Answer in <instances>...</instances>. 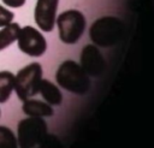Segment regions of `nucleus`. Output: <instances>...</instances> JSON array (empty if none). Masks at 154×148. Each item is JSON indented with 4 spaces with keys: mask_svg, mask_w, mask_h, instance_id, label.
<instances>
[{
    "mask_svg": "<svg viewBox=\"0 0 154 148\" xmlns=\"http://www.w3.org/2000/svg\"><path fill=\"white\" fill-rule=\"evenodd\" d=\"M55 78L60 87L76 94H83L89 88L87 72L73 60L61 63L57 70Z\"/></svg>",
    "mask_w": 154,
    "mask_h": 148,
    "instance_id": "f257e3e1",
    "label": "nucleus"
},
{
    "mask_svg": "<svg viewBox=\"0 0 154 148\" xmlns=\"http://www.w3.org/2000/svg\"><path fill=\"white\" fill-rule=\"evenodd\" d=\"M42 81V66L38 63H31L24 66L16 75L14 90L22 101H25L40 93Z\"/></svg>",
    "mask_w": 154,
    "mask_h": 148,
    "instance_id": "f03ea898",
    "label": "nucleus"
},
{
    "mask_svg": "<svg viewBox=\"0 0 154 148\" xmlns=\"http://www.w3.org/2000/svg\"><path fill=\"white\" fill-rule=\"evenodd\" d=\"M57 25L60 40L64 43L73 45L79 40L85 29V18L78 10H67L58 16Z\"/></svg>",
    "mask_w": 154,
    "mask_h": 148,
    "instance_id": "7ed1b4c3",
    "label": "nucleus"
},
{
    "mask_svg": "<svg viewBox=\"0 0 154 148\" xmlns=\"http://www.w3.org/2000/svg\"><path fill=\"white\" fill-rule=\"evenodd\" d=\"M47 125L40 117H30L18 124V144L20 148H34L46 136Z\"/></svg>",
    "mask_w": 154,
    "mask_h": 148,
    "instance_id": "20e7f679",
    "label": "nucleus"
},
{
    "mask_svg": "<svg viewBox=\"0 0 154 148\" xmlns=\"http://www.w3.org/2000/svg\"><path fill=\"white\" fill-rule=\"evenodd\" d=\"M17 43L18 48L23 53L35 58L45 54L47 49V42L45 36L37 29L30 25L20 28L17 37Z\"/></svg>",
    "mask_w": 154,
    "mask_h": 148,
    "instance_id": "39448f33",
    "label": "nucleus"
},
{
    "mask_svg": "<svg viewBox=\"0 0 154 148\" xmlns=\"http://www.w3.org/2000/svg\"><path fill=\"white\" fill-rule=\"evenodd\" d=\"M58 4L59 0H37L34 10V19L42 31L49 32L53 30L57 22Z\"/></svg>",
    "mask_w": 154,
    "mask_h": 148,
    "instance_id": "423d86ee",
    "label": "nucleus"
},
{
    "mask_svg": "<svg viewBox=\"0 0 154 148\" xmlns=\"http://www.w3.org/2000/svg\"><path fill=\"white\" fill-rule=\"evenodd\" d=\"M102 64V57L96 48H94L93 46L84 47L82 53V65L85 72L88 71L91 75H96L97 71H101Z\"/></svg>",
    "mask_w": 154,
    "mask_h": 148,
    "instance_id": "0eeeda50",
    "label": "nucleus"
},
{
    "mask_svg": "<svg viewBox=\"0 0 154 148\" xmlns=\"http://www.w3.org/2000/svg\"><path fill=\"white\" fill-rule=\"evenodd\" d=\"M23 112L29 116V117H51L53 116L54 111L51 107V105L40 101V100H35V99H28L24 101L23 106H22Z\"/></svg>",
    "mask_w": 154,
    "mask_h": 148,
    "instance_id": "6e6552de",
    "label": "nucleus"
},
{
    "mask_svg": "<svg viewBox=\"0 0 154 148\" xmlns=\"http://www.w3.org/2000/svg\"><path fill=\"white\" fill-rule=\"evenodd\" d=\"M40 94L42 97L49 103V105H60L63 100L61 91L58 89L57 85H54L52 82L47 79H42L40 84Z\"/></svg>",
    "mask_w": 154,
    "mask_h": 148,
    "instance_id": "1a4fd4ad",
    "label": "nucleus"
},
{
    "mask_svg": "<svg viewBox=\"0 0 154 148\" xmlns=\"http://www.w3.org/2000/svg\"><path fill=\"white\" fill-rule=\"evenodd\" d=\"M16 76L10 71H0V103L6 102L10 99L12 90L14 89Z\"/></svg>",
    "mask_w": 154,
    "mask_h": 148,
    "instance_id": "9d476101",
    "label": "nucleus"
},
{
    "mask_svg": "<svg viewBox=\"0 0 154 148\" xmlns=\"http://www.w3.org/2000/svg\"><path fill=\"white\" fill-rule=\"evenodd\" d=\"M20 26L18 23H11L0 30V51L8 47L11 43H13L19 34Z\"/></svg>",
    "mask_w": 154,
    "mask_h": 148,
    "instance_id": "9b49d317",
    "label": "nucleus"
},
{
    "mask_svg": "<svg viewBox=\"0 0 154 148\" xmlns=\"http://www.w3.org/2000/svg\"><path fill=\"white\" fill-rule=\"evenodd\" d=\"M18 141L13 131L6 126H0V148H17Z\"/></svg>",
    "mask_w": 154,
    "mask_h": 148,
    "instance_id": "f8f14e48",
    "label": "nucleus"
},
{
    "mask_svg": "<svg viewBox=\"0 0 154 148\" xmlns=\"http://www.w3.org/2000/svg\"><path fill=\"white\" fill-rule=\"evenodd\" d=\"M13 18H14L13 12H11L10 10H7L2 5H0V28H4L6 25L11 24Z\"/></svg>",
    "mask_w": 154,
    "mask_h": 148,
    "instance_id": "ddd939ff",
    "label": "nucleus"
},
{
    "mask_svg": "<svg viewBox=\"0 0 154 148\" xmlns=\"http://www.w3.org/2000/svg\"><path fill=\"white\" fill-rule=\"evenodd\" d=\"M6 6L8 7H13V8H17V7H20L25 4V0H1Z\"/></svg>",
    "mask_w": 154,
    "mask_h": 148,
    "instance_id": "4468645a",
    "label": "nucleus"
},
{
    "mask_svg": "<svg viewBox=\"0 0 154 148\" xmlns=\"http://www.w3.org/2000/svg\"><path fill=\"white\" fill-rule=\"evenodd\" d=\"M0 113H1V112H0Z\"/></svg>",
    "mask_w": 154,
    "mask_h": 148,
    "instance_id": "2eb2a0df",
    "label": "nucleus"
}]
</instances>
